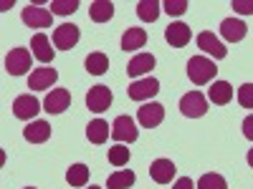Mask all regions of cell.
Segmentation results:
<instances>
[{"instance_id":"obj_1","label":"cell","mask_w":253,"mask_h":189,"mask_svg":"<svg viewBox=\"0 0 253 189\" xmlns=\"http://www.w3.org/2000/svg\"><path fill=\"white\" fill-rule=\"evenodd\" d=\"M215 73H218V66L210 58H205V56H193L187 61V76H190V81H193L195 86H205V83H210L215 78Z\"/></svg>"},{"instance_id":"obj_2","label":"cell","mask_w":253,"mask_h":189,"mask_svg":"<svg viewBox=\"0 0 253 189\" xmlns=\"http://www.w3.org/2000/svg\"><path fill=\"white\" fill-rule=\"evenodd\" d=\"M180 111L187 119H200V116L208 114V101L200 91H190L180 98Z\"/></svg>"},{"instance_id":"obj_3","label":"cell","mask_w":253,"mask_h":189,"mask_svg":"<svg viewBox=\"0 0 253 189\" xmlns=\"http://www.w3.org/2000/svg\"><path fill=\"white\" fill-rule=\"evenodd\" d=\"M31 68V51L28 48H13L5 56V71L10 76H23Z\"/></svg>"},{"instance_id":"obj_4","label":"cell","mask_w":253,"mask_h":189,"mask_svg":"<svg viewBox=\"0 0 253 189\" xmlns=\"http://www.w3.org/2000/svg\"><path fill=\"white\" fill-rule=\"evenodd\" d=\"M137 121L144 126V129H155V126H160L165 121V106L162 103H144V106H139L137 111Z\"/></svg>"},{"instance_id":"obj_5","label":"cell","mask_w":253,"mask_h":189,"mask_svg":"<svg viewBox=\"0 0 253 189\" xmlns=\"http://www.w3.org/2000/svg\"><path fill=\"white\" fill-rule=\"evenodd\" d=\"M79 26H74V23H63V26H58L56 31H53V46L56 48H61V51H71L76 43H79Z\"/></svg>"},{"instance_id":"obj_6","label":"cell","mask_w":253,"mask_h":189,"mask_svg":"<svg viewBox=\"0 0 253 189\" xmlns=\"http://www.w3.org/2000/svg\"><path fill=\"white\" fill-rule=\"evenodd\" d=\"M20 18H23V23L28 28H48L53 20V13L46 8H38V5H28V8H23Z\"/></svg>"},{"instance_id":"obj_7","label":"cell","mask_w":253,"mask_h":189,"mask_svg":"<svg viewBox=\"0 0 253 189\" xmlns=\"http://www.w3.org/2000/svg\"><path fill=\"white\" fill-rule=\"evenodd\" d=\"M41 111V101L31 94H23V96H18L13 101V114L15 119H23V121H31L36 114Z\"/></svg>"},{"instance_id":"obj_8","label":"cell","mask_w":253,"mask_h":189,"mask_svg":"<svg viewBox=\"0 0 253 189\" xmlns=\"http://www.w3.org/2000/svg\"><path fill=\"white\" fill-rule=\"evenodd\" d=\"M139 131H137V124L132 121V116H117L112 124V139L117 141H137Z\"/></svg>"},{"instance_id":"obj_9","label":"cell","mask_w":253,"mask_h":189,"mask_svg":"<svg viewBox=\"0 0 253 189\" xmlns=\"http://www.w3.org/2000/svg\"><path fill=\"white\" fill-rule=\"evenodd\" d=\"M160 91V81L157 78H139V81H134L129 89H126V94H129V98L132 101H144V98H152L155 94Z\"/></svg>"},{"instance_id":"obj_10","label":"cell","mask_w":253,"mask_h":189,"mask_svg":"<svg viewBox=\"0 0 253 189\" xmlns=\"http://www.w3.org/2000/svg\"><path fill=\"white\" fill-rule=\"evenodd\" d=\"M112 89L109 86H94L89 94H86V106L91 109V111H96V114H101V111H107L109 106H112Z\"/></svg>"},{"instance_id":"obj_11","label":"cell","mask_w":253,"mask_h":189,"mask_svg":"<svg viewBox=\"0 0 253 189\" xmlns=\"http://www.w3.org/2000/svg\"><path fill=\"white\" fill-rule=\"evenodd\" d=\"M58 81V71L56 68H36L33 73H31V78H28V89H33V91H43V89H51L53 83Z\"/></svg>"},{"instance_id":"obj_12","label":"cell","mask_w":253,"mask_h":189,"mask_svg":"<svg viewBox=\"0 0 253 189\" xmlns=\"http://www.w3.org/2000/svg\"><path fill=\"white\" fill-rule=\"evenodd\" d=\"M69 103H71V94L66 91V89H53L48 96H46V101H43V111H48V114H63L69 109Z\"/></svg>"},{"instance_id":"obj_13","label":"cell","mask_w":253,"mask_h":189,"mask_svg":"<svg viewBox=\"0 0 253 189\" xmlns=\"http://www.w3.org/2000/svg\"><path fill=\"white\" fill-rule=\"evenodd\" d=\"M190 38H193V33H190V28H187L185 23H170V26L165 28V40H167L172 48L187 46Z\"/></svg>"},{"instance_id":"obj_14","label":"cell","mask_w":253,"mask_h":189,"mask_svg":"<svg viewBox=\"0 0 253 189\" xmlns=\"http://www.w3.org/2000/svg\"><path fill=\"white\" fill-rule=\"evenodd\" d=\"M198 48L205 51L208 56H213V58H225V56H228V48H225L210 31H203V33L198 35Z\"/></svg>"},{"instance_id":"obj_15","label":"cell","mask_w":253,"mask_h":189,"mask_svg":"<svg viewBox=\"0 0 253 189\" xmlns=\"http://www.w3.org/2000/svg\"><path fill=\"white\" fill-rule=\"evenodd\" d=\"M248 33L246 23L243 20H236V18H225L220 23V35L228 40V43H238V40H243Z\"/></svg>"},{"instance_id":"obj_16","label":"cell","mask_w":253,"mask_h":189,"mask_svg":"<svg viewBox=\"0 0 253 189\" xmlns=\"http://www.w3.org/2000/svg\"><path fill=\"white\" fill-rule=\"evenodd\" d=\"M175 164L170 159H155L152 166H150V177L157 182V184H170L172 177H175Z\"/></svg>"},{"instance_id":"obj_17","label":"cell","mask_w":253,"mask_h":189,"mask_svg":"<svg viewBox=\"0 0 253 189\" xmlns=\"http://www.w3.org/2000/svg\"><path fill=\"white\" fill-rule=\"evenodd\" d=\"M31 48H33V56H36L41 63H51L53 56H56V51L51 48V40H48L46 33H36L33 40H31Z\"/></svg>"},{"instance_id":"obj_18","label":"cell","mask_w":253,"mask_h":189,"mask_svg":"<svg viewBox=\"0 0 253 189\" xmlns=\"http://www.w3.org/2000/svg\"><path fill=\"white\" fill-rule=\"evenodd\" d=\"M23 136L31 144H43L51 136V124L48 121H31L26 129H23Z\"/></svg>"},{"instance_id":"obj_19","label":"cell","mask_w":253,"mask_h":189,"mask_svg":"<svg viewBox=\"0 0 253 189\" xmlns=\"http://www.w3.org/2000/svg\"><path fill=\"white\" fill-rule=\"evenodd\" d=\"M155 56L152 53H139V56H134L132 61H129V66H126V73H129L132 78H137V76H144V73H150L152 68H155Z\"/></svg>"},{"instance_id":"obj_20","label":"cell","mask_w":253,"mask_h":189,"mask_svg":"<svg viewBox=\"0 0 253 189\" xmlns=\"http://www.w3.org/2000/svg\"><path fill=\"white\" fill-rule=\"evenodd\" d=\"M144 43H147V33H144V28H126L124 31V35H122V51H139V48H144Z\"/></svg>"},{"instance_id":"obj_21","label":"cell","mask_w":253,"mask_h":189,"mask_svg":"<svg viewBox=\"0 0 253 189\" xmlns=\"http://www.w3.org/2000/svg\"><path fill=\"white\" fill-rule=\"evenodd\" d=\"M109 134H112V126L104 121V119H94L89 126H86V139L91 141V144H104L109 139Z\"/></svg>"},{"instance_id":"obj_22","label":"cell","mask_w":253,"mask_h":189,"mask_svg":"<svg viewBox=\"0 0 253 189\" xmlns=\"http://www.w3.org/2000/svg\"><path fill=\"white\" fill-rule=\"evenodd\" d=\"M208 96H210V101H213V103H218V106H225V103L233 98V86H230L228 81H213V86H210Z\"/></svg>"},{"instance_id":"obj_23","label":"cell","mask_w":253,"mask_h":189,"mask_svg":"<svg viewBox=\"0 0 253 189\" xmlns=\"http://www.w3.org/2000/svg\"><path fill=\"white\" fill-rule=\"evenodd\" d=\"M112 15H114V3H109V0H96L89 8V18L94 23H107V20H112Z\"/></svg>"},{"instance_id":"obj_24","label":"cell","mask_w":253,"mask_h":189,"mask_svg":"<svg viewBox=\"0 0 253 189\" xmlns=\"http://www.w3.org/2000/svg\"><path fill=\"white\" fill-rule=\"evenodd\" d=\"M134 172L132 169H119V172H114L109 179H107V187L109 189H129L132 184H134Z\"/></svg>"},{"instance_id":"obj_25","label":"cell","mask_w":253,"mask_h":189,"mask_svg":"<svg viewBox=\"0 0 253 189\" xmlns=\"http://www.w3.org/2000/svg\"><path fill=\"white\" fill-rule=\"evenodd\" d=\"M107 68H109L107 53H89L86 56V71L91 76H104V73H107Z\"/></svg>"},{"instance_id":"obj_26","label":"cell","mask_w":253,"mask_h":189,"mask_svg":"<svg viewBox=\"0 0 253 189\" xmlns=\"http://www.w3.org/2000/svg\"><path fill=\"white\" fill-rule=\"evenodd\" d=\"M160 3L157 0H142V3H137V15L144 20V23H155V20L160 18Z\"/></svg>"},{"instance_id":"obj_27","label":"cell","mask_w":253,"mask_h":189,"mask_svg":"<svg viewBox=\"0 0 253 189\" xmlns=\"http://www.w3.org/2000/svg\"><path fill=\"white\" fill-rule=\"evenodd\" d=\"M66 182L71 187H86V182H89V166L86 164H74L71 169L66 172Z\"/></svg>"},{"instance_id":"obj_28","label":"cell","mask_w":253,"mask_h":189,"mask_svg":"<svg viewBox=\"0 0 253 189\" xmlns=\"http://www.w3.org/2000/svg\"><path fill=\"white\" fill-rule=\"evenodd\" d=\"M195 187L198 189H228V182L220 174H203Z\"/></svg>"},{"instance_id":"obj_29","label":"cell","mask_w":253,"mask_h":189,"mask_svg":"<svg viewBox=\"0 0 253 189\" xmlns=\"http://www.w3.org/2000/svg\"><path fill=\"white\" fill-rule=\"evenodd\" d=\"M79 8V0H51V13L53 15H71Z\"/></svg>"},{"instance_id":"obj_30","label":"cell","mask_w":253,"mask_h":189,"mask_svg":"<svg viewBox=\"0 0 253 189\" xmlns=\"http://www.w3.org/2000/svg\"><path fill=\"white\" fill-rule=\"evenodd\" d=\"M109 161H112L114 166H124L126 161H129V149H126V146H122V144L112 146V149H109Z\"/></svg>"},{"instance_id":"obj_31","label":"cell","mask_w":253,"mask_h":189,"mask_svg":"<svg viewBox=\"0 0 253 189\" xmlns=\"http://www.w3.org/2000/svg\"><path fill=\"white\" fill-rule=\"evenodd\" d=\"M238 103L243 109H253V83H243L238 89Z\"/></svg>"},{"instance_id":"obj_32","label":"cell","mask_w":253,"mask_h":189,"mask_svg":"<svg viewBox=\"0 0 253 189\" xmlns=\"http://www.w3.org/2000/svg\"><path fill=\"white\" fill-rule=\"evenodd\" d=\"M162 8L167 15H182L187 10V0H167V3H162Z\"/></svg>"},{"instance_id":"obj_33","label":"cell","mask_w":253,"mask_h":189,"mask_svg":"<svg viewBox=\"0 0 253 189\" xmlns=\"http://www.w3.org/2000/svg\"><path fill=\"white\" fill-rule=\"evenodd\" d=\"M230 8L241 15H253V0H230Z\"/></svg>"},{"instance_id":"obj_34","label":"cell","mask_w":253,"mask_h":189,"mask_svg":"<svg viewBox=\"0 0 253 189\" xmlns=\"http://www.w3.org/2000/svg\"><path fill=\"white\" fill-rule=\"evenodd\" d=\"M172 189H198V187L193 184V179H190V177H180V179L175 182Z\"/></svg>"},{"instance_id":"obj_35","label":"cell","mask_w":253,"mask_h":189,"mask_svg":"<svg viewBox=\"0 0 253 189\" xmlns=\"http://www.w3.org/2000/svg\"><path fill=\"white\" fill-rule=\"evenodd\" d=\"M243 136L253 141V114L246 116V121H243Z\"/></svg>"},{"instance_id":"obj_36","label":"cell","mask_w":253,"mask_h":189,"mask_svg":"<svg viewBox=\"0 0 253 189\" xmlns=\"http://www.w3.org/2000/svg\"><path fill=\"white\" fill-rule=\"evenodd\" d=\"M248 164H251V169H253V149L248 152Z\"/></svg>"},{"instance_id":"obj_37","label":"cell","mask_w":253,"mask_h":189,"mask_svg":"<svg viewBox=\"0 0 253 189\" xmlns=\"http://www.w3.org/2000/svg\"><path fill=\"white\" fill-rule=\"evenodd\" d=\"M89 189H99V187H94V184H91V187H89Z\"/></svg>"},{"instance_id":"obj_38","label":"cell","mask_w":253,"mask_h":189,"mask_svg":"<svg viewBox=\"0 0 253 189\" xmlns=\"http://www.w3.org/2000/svg\"><path fill=\"white\" fill-rule=\"evenodd\" d=\"M26 189H36V187H26Z\"/></svg>"}]
</instances>
